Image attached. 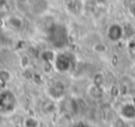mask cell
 Segmentation results:
<instances>
[{"label":"cell","mask_w":135,"mask_h":127,"mask_svg":"<svg viewBox=\"0 0 135 127\" xmlns=\"http://www.w3.org/2000/svg\"><path fill=\"white\" fill-rule=\"evenodd\" d=\"M47 39L56 49H62L68 44V30L62 24H52L47 30Z\"/></svg>","instance_id":"cell-1"},{"label":"cell","mask_w":135,"mask_h":127,"mask_svg":"<svg viewBox=\"0 0 135 127\" xmlns=\"http://www.w3.org/2000/svg\"><path fill=\"white\" fill-rule=\"evenodd\" d=\"M54 65L56 68L57 71L59 73H65V71L70 70L72 65V58L69 54L65 52H61V54H57L55 57L54 61Z\"/></svg>","instance_id":"cell-2"},{"label":"cell","mask_w":135,"mask_h":127,"mask_svg":"<svg viewBox=\"0 0 135 127\" xmlns=\"http://www.w3.org/2000/svg\"><path fill=\"white\" fill-rule=\"evenodd\" d=\"M16 96L9 90H4L0 93V108L4 111H12L16 107Z\"/></svg>","instance_id":"cell-3"},{"label":"cell","mask_w":135,"mask_h":127,"mask_svg":"<svg viewBox=\"0 0 135 127\" xmlns=\"http://www.w3.org/2000/svg\"><path fill=\"white\" fill-rule=\"evenodd\" d=\"M124 35V30L120 24H112L108 27L107 31V37L109 38L110 42H119L122 39Z\"/></svg>","instance_id":"cell-4"},{"label":"cell","mask_w":135,"mask_h":127,"mask_svg":"<svg viewBox=\"0 0 135 127\" xmlns=\"http://www.w3.org/2000/svg\"><path fill=\"white\" fill-rule=\"evenodd\" d=\"M49 95L52 99H61L64 95V87L61 83H56L49 88Z\"/></svg>","instance_id":"cell-5"},{"label":"cell","mask_w":135,"mask_h":127,"mask_svg":"<svg viewBox=\"0 0 135 127\" xmlns=\"http://www.w3.org/2000/svg\"><path fill=\"white\" fill-rule=\"evenodd\" d=\"M122 115L127 119H134L135 118V106L132 104H128L123 106L122 108Z\"/></svg>","instance_id":"cell-6"},{"label":"cell","mask_w":135,"mask_h":127,"mask_svg":"<svg viewBox=\"0 0 135 127\" xmlns=\"http://www.w3.org/2000/svg\"><path fill=\"white\" fill-rule=\"evenodd\" d=\"M7 23H8V25L13 29H20L21 25H23V20H21L20 18H18V17H16V16L9 17L8 20H7Z\"/></svg>","instance_id":"cell-7"},{"label":"cell","mask_w":135,"mask_h":127,"mask_svg":"<svg viewBox=\"0 0 135 127\" xmlns=\"http://www.w3.org/2000/svg\"><path fill=\"white\" fill-rule=\"evenodd\" d=\"M11 73L6 69H0V83H7L11 80Z\"/></svg>","instance_id":"cell-8"},{"label":"cell","mask_w":135,"mask_h":127,"mask_svg":"<svg viewBox=\"0 0 135 127\" xmlns=\"http://www.w3.org/2000/svg\"><path fill=\"white\" fill-rule=\"evenodd\" d=\"M42 57L44 61H47V62H54L55 61V57H56V55H55L54 51H50V50H47V51H44L42 54Z\"/></svg>","instance_id":"cell-9"},{"label":"cell","mask_w":135,"mask_h":127,"mask_svg":"<svg viewBox=\"0 0 135 127\" xmlns=\"http://www.w3.org/2000/svg\"><path fill=\"white\" fill-rule=\"evenodd\" d=\"M39 123L35 118H27L25 120V127H38Z\"/></svg>","instance_id":"cell-10"},{"label":"cell","mask_w":135,"mask_h":127,"mask_svg":"<svg viewBox=\"0 0 135 127\" xmlns=\"http://www.w3.org/2000/svg\"><path fill=\"white\" fill-rule=\"evenodd\" d=\"M129 12H131L132 16L135 17V2H133V4L129 6Z\"/></svg>","instance_id":"cell-11"},{"label":"cell","mask_w":135,"mask_h":127,"mask_svg":"<svg viewBox=\"0 0 135 127\" xmlns=\"http://www.w3.org/2000/svg\"><path fill=\"white\" fill-rule=\"evenodd\" d=\"M74 127H90V126H89L88 124H85V123H77Z\"/></svg>","instance_id":"cell-12"},{"label":"cell","mask_w":135,"mask_h":127,"mask_svg":"<svg viewBox=\"0 0 135 127\" xmlns=\"http://www.w3.org/2000/svg\"><path fill=\"white\" fill-rule=\"evenodd\" d=\"M6 4H7V0H0V11L6 6Z\"/></svg>","instance_id":"cell-13"},{"label":"cell","mask_w":135,"mask_h":127,"mask_svg":"<svg viewBox=\"0 0 135 127\" xmlns=\"http://www.w3.org/2000/svg\"><path fill=\"white\" fill-rule=\"evenodd\" d=\"M134 106H135V105H134Z\"/></svg>","instance_id":"cell-14"}]
</instances>
